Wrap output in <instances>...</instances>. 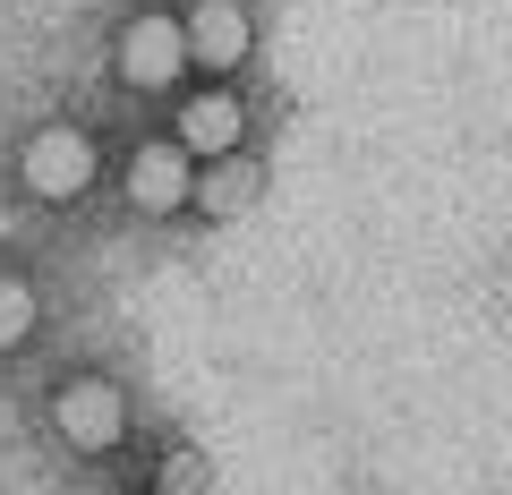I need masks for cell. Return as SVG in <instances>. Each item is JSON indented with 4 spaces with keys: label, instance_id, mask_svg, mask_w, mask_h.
<instances>
[{
    "label": "cell",
    "instance_id": "6da1fadb",
    "mask_svg": "<svg viewBox=\"0 0 512 495\" xmlns=\"http://www.w3.org/2000/svg\"><path fill=\"white\" fill-rule=\"evenodd\" d=\"M52 427H60L69 453H111L128 436V393L111 376H77V385L52 393Z\"/></svg>",
    "mask_w": 512,
    "mask_h": 495
},
{
    "label": "cell",
    "instance_id": "7a4b0ae2",
    "mask_svg": "<svg viewBox=\"0 0 512 495\" xmlns=\"http://www.w3.org/2000/svg\"><path fill=\"white\" fill-rule=\"evenodd\" d=\"M18 180L35 197H86L94 188V137L86 129H35L18 154Z\"/></svg>",
    "mask_w": 512,
    "mask_h": 495
},
{
    "label": "cell",
    "instance_id": "3957f363",
    "mask_svg": "<svg viewBox=\"0 0 512 495\" xmlns=\"http://www.w3.org/2000/svg\"><path fill=\"white\" fill-rule=\"evenodd\" d=\"M188 60H197V52H188V26L180 18H128V35H120V77H128V86L163 94Z\"/></svg>",
    "mask_w": 512,
    "mask_h": 495
},
{
    "label": "cell",
    "instance_id": "277c9868",
    "mask_svg": "<svg viewBox=\"0 0 512 495\" xmlns=\"http://www.w3.org/2000/svg\"><path fill=\"white\" fill-rule=\"evenodd\" d=\"M128 197H137V214H180V205L197 197L188 146H137V163H128Z\"/></svg>",
    "mask_w": 512,
    "mask_h": 495
},
{
    "label": "cell",
    "instance_id": "5b68a950",
    "mask_svg": "<svg viewBox=\"0 0 512 495\" xmlns=\"http://www.w3.org/2000/svg\"><path fill=\"white\" fill-rule=\"evenodd\" d=\"M188 52H197L205 69H239V60H248V9H239V0H197V9H188Z\"/></svg>",
    "mask_w": 512,
    "mask_h": 495
},
{
    "label": "cell",
    "instance_id": "8992f818",
    "mask_svg": "<svg viewBox=\"0 0 512 495\" xmlns=\"http://www.w3.org/2000/svg\"><path fill=\"white\" fill-rule=\"evenodd\" d=\"M256 188H265V171H256L248 154H214V171L197 180V205L214 222H231V214H248V205H256Z\"/></svg>",
    "mask_w": 512,
    "mask_h": 495
},
{
    "label": "cell",
    "instance_id": "52a82bcc",
    "mask_svg": "<svg viewBox=\"0 0 512 495\" xmlns=\"http://www.w3.org/2000/svg\"><path fill=\"white\" fill-rule=\"evenodd\" d=\"M180 146L188 154H239V103L231 94H197L180 111Z\"/></svg>",
    "mask_w": 512,
    "mask_h": 495
},
{
    "label": "cell",
    "instance_id": "ba28073f",
    "mask_svg": "<svg viewBox=\"0 0 512 495\" xmlns=\"http://www.w3.org/2000/svg\"><path fill=\"white\" fill-rule=\"evenodd\" d=\"M35 333V282L26 274H0V350H18Z\"/></svg>",
    "mask_w": 512,
    "mask_h": 495
},
{
    "label": "cell",
    "instance_id": "9c48e42d",
    "mask_svg": "<svg viewBox=\"0 0 512 495\" xmlns=\"http://www.w3.org/2000/svg\"><path fill=\"white\" fill-rule=\"evenodd\" d=\"M163 495H205V461L197 453H171L163 461Z\"/></svg>",
    "mask_w": 512,
    "mask_h": 495
}]
</instances>
